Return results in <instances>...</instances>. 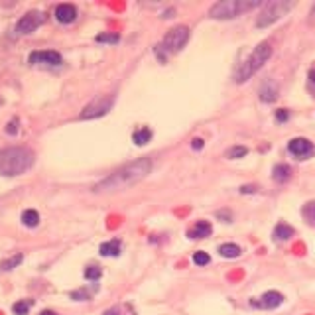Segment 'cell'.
I'll list each match as a JSON object with an SVG mask.
<instances>
[{
	"instance_id": "obj_36",
	"label": "cell",
	"mask_w": 315,
	"mask_h": 315,
	"mask_svg": "<svg viewBox=\"0 0 315 315\" xmlns=\"http://www.w3.org/2000/svg\"><path fill=\"white\" fill-rule=\"evenodd\" d=\"M311 14H313V16H315V8H313V12H311Z\"/></svg>"
},
{
	"instance_id": "obj_1",
	"label": "cell",
	"mask_w": 315,
	"mask_h": 315,
	"mask_svg": "<svg viewBox=\"0 0 315 315\" xmlns=\"http://www.w3.org/2000/svg\"><path fill=\"white\" fill-rule=\"evenodd\" d=\"M150 170H152V162L148 160V158H142V160H136V162L126 164L120 170L113 172L109 177H104L100 183H97L93 191L102 193V191H120V189H126V187L142 181L150 174Z\"/></svg>"
},
{
	"instance_id": "obj_13",
	"label": "cell",
	"mask_w": 315,
	"mask_h": 315,
	"mask_svg": "<svg viewBox=\"0 0 315 315\" xmlns=\"http://www.w3.org/2000/svg\"><path fill=\"white\" fill-rule=\"evenodd\" d=\"M211 235V225H209L207 221H199L195 227H191L189 229V233H187V236L189 238H205V236H209Z\"/></svg>"
},
{
	"instance_id": "obj_2",
	"label": "cell",
	"mask_w": 315,
	"mask_h": 315,
	"mask_svg": "<svg viewBox=\"0 0 315 315\" xmlns=\"http://www.w3.org/2000/svg\"><path fill=\"white\" fill-rule=\"evenodd\" d=\"M34 166V152L22 146H10L0 150V176L14 177L28 172Z\"/></svg>"
},
{
	"instance_id": "obj_18",
	"label": "cell",
	"mask_w": 315,
	"mask_h": 315,
	"mask_svg": "<svg viewBox=\"0 0 315 315\" xmlns=\"http://www.w3.org/2000/svg\"><path fill=\"white\" fill-rule=\"evenodd\" d=\"M22 223L26 227H38V223H39L38 211H34V209H26V211L22 213Z\"/></svg>"
},
{
	"instance_id": "obj_10",
	"label": "cell",
	"mask_w": 315,
	"mask_h": 315,
	"mask_svg": "<svg viewBox=\"0 0 315 315\" xmlns=\"http://www.w3.org/2000/svg\"><path fill=\"white\" fill-rule=\"evenodd\" d=\"M288 150L297 158V160H305L309 154H313L315 148H313V144L307 138H294V140H290Z\"/></svg>"
},
{
	"instance_id": "obj_11",
	"label": "cell",
	"mask_w": 315,
	"mask_h": 315,
	"mask_svg": "<svg viewBox=\"0 0 315 315\" xmlns=\"http://www.w3.org/2000/svg\"><path fill=\"white\" fill-rule=\"evenodd\" d=\"M284 301V295L280 292H266L260 297V301H252V305L256 307H264V309H274Z\"/></svg>"
},
{
	"instance_id": "obj_23",
	"label": "cell",
	"mask_w": 315,
	"mask_h": 315,
	"mask_svg": "<svg viewBox=\"0 0 315 315\" xmlns=\"http://www.w3.org/2000/svg\"><path fill=\"white\" fill-rule=\"evenodd\" d=\"M248 154V150L244 148V146H235V148H231V150H227V158H231V160H236V158H244Z\"/></svg>"
},
{
	"instance_id": "obj_9",
	"label": "cell",
	"mask_w": 315,
	"mask_h": 315,
	"mask_svg": "<svg viewBox=\"0 0 315 315\" xmlns=\"http://www.w3.org/2000/svg\"><path fill=\"white\" fill-rule=\"evenodd\" d=\"M30 63L38 65V63H43V65H61V56L58 51H32L30 58H28Z\"/></svg>"
},
{
	"instance_id": "obj_34",
	"label": "cell",
	"mask_w": 315,
	"mask_h": 315,
	"mask_svg": "<svg viewBox=\"0 0 315 315\" xmlns=\"http://www.w3.org/2000/svg\"><path fill=\"white\" fill-rule=\"evenodd\" d=\"M309 81L315 85V69H311V71H309Z\"/></svg>"
},
{
	"instance_id": "obj_19",
	"label": "cell",
	"mask_w": 315,
	"mask_h": 315,
	"mask_svg": "<svg viewBox=\"0 0 315 315\" xmlns=\"http://www.w3.org/2000/svg\"><path fill=\"white\" fill-rule=\"evenodd\" d=\"M219 252H221V256H225V258H238L242 250H240V246L227 242V244H223V246L219 248Z\"/></svg>"
},
{
	"instance_id": "obj_12",
	"label": "cell",
	"mask_w": 315,
	"mask_h": 315,
	"mask_svg": "<svg viewBox=\"0 0 315 315\" xmlns=\"http://www.w3.org/2000/svg\"><path fill=\"white\" fill-rule=\"evenodd\" d=\"M56 18L61 24H71L77 18V8L73 4H59L56 8Z\"/></svg>"
},
{
	"instance_id": "obj_22",
	"label": "cell",
	"mask_w": 315,
	"mask_h": 315,
	"mask_svg": "<svg viewBox=\"0 0 315 315\" xmlns=\"http://www.w3.org/2000/svg\"><path fill=\"white\" fill-rule=\"evenodd\" d=\"M30 307H32V301L28 299H24V301H16L14 305H12V311L16 313V315H26L28 311H30Z\"/></svg>"
},
{
	"instance_id": "obj_27",
	"label": "cell",
	"mask_w": 315,
	"mask_h": 315,
	"mask_svg": "<svg viewBox=\"0 0 315 315\" xmlns=\"http://www.w3.org/2000/svg\"><path fill=\"white\" fill-rule=\"evenodd\" d=\"M100 274H102V270H100L98 266H89V268L85 270V278H87V280H98Z\"/></svg>"
},
{
	"instance_id": "obj_7",
	"label": "cell",
	"mask_w": 315,
	"mask_h": 315,
	"mask_svg": "<svg viewBox=\"0 0 315 315\" xmlns=\"http://www.w3.org/2000/svg\"><path fill=\"white\" fill-rule=\"evenodd\" d=\"M187 39H189V30H187V26H176L174 30H170V32L166 34L162 47H164L166 51H172V54H176V51H179V49L187 43Z\"/></svg>"
},
{
	"instance_id": "obj_25",
	"label": "cell",
	"mask_w": 315,
	"mask_h": 315,
	"mask_svg": "<svg viewBox=\"0 0 315 315\" xmlns=\"http://www.w3.org/2000/svg\"><path fill=\"white\" fill-rule=\"evenodd\" d=\"M193 262H195L197 266H207L209 262H211V258H209V254H207V252L199 250V252H195V254H193Z\"/></svg>"
},
{
	"instance_id": "obj_3",
	"label": "cell",
	"mask_w": 315,
	"mask_h": 315,
	"mask_svg": "<svg viewBox=\"0 0 315 315\" xmlns=\"http://www.w3.org/2000/svg\"><path fill=\"white\" fill-rule=\"evenodd\" d=\"M270 56H272V47H270V43L268 41H264V43H260V45H256V49L250 54V58L238 67V71H236V75H235V81L236 83H244V81H248L262 65H264L268 59H270Z\"/></svg>"
},
{
	"instance_id": "obj_17",
	"label": "cell",
	"mask_w": 315,
	"mask_h": 315,
	"mask_svg": "<svg viewBox=\"0 0 315 315\" xmlns=\"http://www.w3.org/2000/svg\"><path fill=\"white\" fill-rule=\"evenodd\" d=\"M292 236H294V229L288 227V225H284V223H280V225L274 229V238H276V240H288V238H292Z\"/></svg>"
},
{
	"instance_id": "obj_15",
	"label": "cell",
	"mask_w": 315,
	"mask_h": 315,
	"mask_svg": "<svg viewBox=\"0 0 315 315\" xmlns=\"http://www.w3.org/2000/svg\"><path fill=\"white\" fill-rule=\"evenodd\" d=\"M98 252L102 256H118L120 254V240H111V242H102Z\"/></svg>"
},
{
	"instance_id": "obj_32",
	"label": "cell",
	"mask_w": 315,
	"mask_h": 315,
	"mask_svg": "<svg viewBox=\"0 0 315 315\" xmlns=\"http://www.w3.org/2000/svg\"><path fill=\"white\" fill-rule=\"evenodd\" d=\"M240 191H242V193H254L256 187H254V185H244V187H240Z\"/></svg>"
},
{
	"instance_id": "obj_24",
	"label": "cell",
	"mask_w": 315,
	"mask_h": 315,
	"mask_svg": "<svg viewBox=\"0 0 315 315\" xmlns=\"http://www.w3.org/2000/svg\"><path fill=\"white\" fill-rule=\"evenodd\" d=\"M303 217L307 219V223H311L313 227H315V203H307L305 207H303Z\"/></svg>"
},
{
	"instance_id": "obj_29",
	"label": "cell",
	"mask_w": 315,
	"mask_h": 315,
	"mask_svg": "<svg viewBox=\"0 0 315 315\" xmlns=\"http://www.w3.org/2000/svg\"><path fill=\"white\" fill-rule=\"evenodd\" d=\"M288 117H290V115H288V111H286V109H280V111L276 113L278 122H286V120H288Z\"/></svg>"
},
{
	"instance_id": "obj_16",
	"label": "cell",
	"mask_w": 315,
	"mask_h": 315,
	"mask_svg": "<svg viewBox=\"0 0 315 315\" xmlns=\"http://www.w3.org/2000/svg\"><path fill=\"white\" fill-rule=\"evenodd\" d=\"M290 174H292V170H290L286 164H278V166L272 170V177H274L276 181H280V183L288 181V179H290Z\"/></svg>"
},
{
	"instance_id": "obj_21",
	"label": "cell",
	"mask_w": 315,
	"mask_h": 315,
	"mask_svg": "<svg viewBox=\"0 0 315 315\" xmlns=\"http://www.w3.org/2000/svg\"><path fill=\"white\" fill-rule=\"evenodd\" d=\"M24 260V256L22 254H14L12 258H8V260H4L2 264H0V270H12V268H16L20 262Z\"/></svg>"
},
{
	"instance_id": "obj_30",
	"label": "cell",
	"mask_w": 315,
	"mask_h": 315,
	"mask_svg": "<svg viewBox=\"0 0 315 315\" xmlns=\"http://www.w3.org/2000/svg\"><path fill=\"white\" fill-rule=\"evenodd\" d=\"M203 146H205V144H203L201 138H193V140H191V148H193V150H201Z\"/></svg>"
},
{
	"instance_id": "obj_33",
	"label": "cell",
	"mask_w": 315,
	"mask_h": 315,
	"mask_svg": "<svg viewBox=\"0 0 315 315\" xmlns=\"http://www.w3.org/2000/svg\"><path fill=\"white\" fill-rule=\"evenodd\" d=\"M104 315H120V309H118V307L109 309V311H104Z\"/></svg>"
},
{
	"instance_id": "obj_28",
	"label": "cell",
	"mask_w": 315,
	"mask_h": 315,
	"mask_svg": "<svg viewBox=\"0 0 315 315\" xmlns=\"http://www.w3.org/2000/svg\"><path fill=\"white\" fill-rule=\"evenodd\" d=\"M71 297H73V299H81V301H83V299H89V294H87L85 290H79V292H71Z\"/></svg>"
},
{
	"instance_id": "obj_6",
	"label": "cell",
	"mask_w": 315,
	"mask_h": 315,
	"mask_svg": "<svg viewBox=\"0 0 315 315\" xmlns=\"http://www.w3.org/2000/svg\"><path fill=\"white\" fill-rule=\"evenodd\" d=\"M115 104V97L113 95H98L97 98H93L87 107L83 109V113H81V120H89V118H98V117H104L109 111H111V107Z\"/></svg>"
},
{
	"instance_id": "obj_31",
	"label": "cell",
	"mask_w": 315,
	"mask_h": 315,
	"mask_svg": "<svg viewBox=\"0 0 315 315\" xmlns=\"http://www.w3.org/2000/svg\"><path fill=\"white\" fill-rule=\"evenodd\" d=\"M18 128H16V120H12V122H8V126H6V132L8 134H14Z\"/></svg>"
},
{
	"instance_id": "obj_8",
	"label": "cell",
	"mask_w": 315,
	"mask_h": 315,
	"mask_svg": "<svg viewBox=\"0 0 315 315\" xmlns=\"http://www.w3.org/2000/svg\"><path fill=\"white\" fill-rule=\"evenodd\" d=\"M43 20H45L43 12H39V10H32V12L24 14V16L18 20V24H16V32H18V34H32V32H36V30L43 24Z\"/></svg>"
},
{
	"instance_id": "obj_14",
	"label": "cell",
	"mask_w": 315,
	"mask_h": 315,
	"mask_svg": "<svg viewBox=\"0 0 315 315\" xmlns=\"http://www.w3.org/2000/svg\"><path fill=\"white\" fill-rule=\"evenodd\" d=\"M276 97H278L276 85L272 81H266L264 85H262V89H260V98L264 102H272V100H276Z\"/></svg>"
},
{
	"instance_id": "obj_26",
	"label": "cell",
	"mask_w": 315,
	"mask_h": 315,
	"mask_svg": "<svg viewBox=\"0 0 315 315\" xmlns=\"http://www.w3.org/2000/svg\"><path fill=\"white\" fill-rule=\"evenodd\" d=\"M97 41H104V43H118L120 41V36L118 34H98L97 36Z\"/></svg>"
},
{
	"instance_id": "obj_20",
	"label": "cell",
	"mask_w": 315,
	"mask_h": 315,
	"mask_svg": "<svg viewBox=\"0 0 315 315\" xmlns=\"http://www.w3.org/2000/svg\"><path fill=\"white\" fill-rule=\"evenodd\" d=\"M150 138H152L150 128H140V130H136V132L132 134V140H134V144H138V146L148 144V142H150Z\"/></svg>"
},
{
	"instance_id": "obj_35",
	"label": "cell",
	"mask_w": 315,
	"mask_h": 315,
	"mask_svg": "<svg viewBox=\"0 0 315 315\" xmlns=\"http://www.w3.org/2000/svg\"><path fill=\"white\" fill-rule=\"evenodd\" d=\"M41 315H58V313H54V311H41Z\"/></svg>"
},
{
	"instance_id": "obj_5",
	"label": "cell",
	"mask_w": 315,
	"mask_h": 315,
	"mask_svg": "<svg viewBox=\"0 0 315 315\" xmlns=\"http://www.w3.org/2000/svg\"><path fill=\"white\" fill-rule=\"evenodd\" d=\"M294 8V2H286V0H274V2H268L266 8L262 10V14L256 20L258 28H266L270 24H274L276 20H280L286 12H290Z\"/></svg>"
},
{
	"instance_id": "obj_4",
	"label": "cell",
	"mask_w": 315,
	"mask_h": 315,
	"mask_svg": "<svg viewBox=\"0 0 315 315\" xmlns=\"http://www.w3.org/2000/svg\"><path fill=\"white\" fill-rule=\"evenodd\" d=\"M260 4H262L260 0H223V2H217V4L211 6L209 16L217 18V20H229V18H235L242 12H248V10H252Z\"/></svg>"
}]
</instances>
